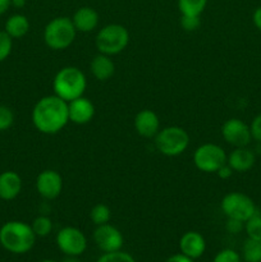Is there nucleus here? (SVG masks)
<instances>
[{
  "mask_svg": "<svg viewBox=\"0 0 261 262\" xmlns=\"http://www.w3.org/2000/svg\"><path fill=\"white\" fill-rule=\"evenodd\" d=\"M255 154L250 148H247V146L235 147L227 158V164L233 169V171H237V173H246L251 170L255 165Z\"/></svg>",
  "mask_w": 261,
  "mask_h": 262,
  "instance_id": "obj_15",
  "label": "nucleus"
},
{
  "mask_svg": "<svg viewBox=\"0 0 261 262\" xmlns=\"http://www.w3.org/2000/svg\"><path fill=\"white\" fill-rule=\"evenodd\" d=\"M245 230L248 238L261 241V215L255 214L245 223Z\"/></svg>",
  "mask_w": 261,
  "mask_h": 262,
  "instance_id": "obj_25",
  "label": "nucleus"
},
{
  "mask_svg": "<svg viewBox=\"0 0 261 262\" xmlns=\"http://www.w3.org/2000/svg\"><path fill=\"white\" fill-rule=\"evenodd\" d=\"M13 49V38L5 31H0V63L10 55Z\"/></svg>",
  "mask_w": 261,
  "mask_h": 262,
  "instance_id": "obj_26",
  "label": "nucleus"
},
{
  "mask_svg": "<svg viewBox=\"0 0 261 262\" xmlns=\"http://www.w3.org/2000/svg\"><path fill=\"white\" fill-rule=\"evenodd\" d=\"M243 258L246 262H261V241L248 238L243 245Z\"/></svg>",
  "mask_w": 261,
  "mask_h": 262,
  "instance_id": "obj_22",
  "label": "nucleus"
},
{
  "mask_svg": "<svg viewBox=\"0 0 261 262\" xmlns=\"http://www.w3.org/2000/svg\"><path fill=\"white\" fill-rule=\"evenodd\" d=\"M36 189L42 199H56L63 189V178L58 171L46 169L41 171L36 178Z\"/></svg>",
  "mask_w": 261,
  "mask_h": 262,
  "instance_id": "obj_11",
  "label": "nucleus"
},
{
  "mask_svg": "<svg viewBox=\"0 0 261 262\" xmlns=\"http://www.w3.org/2000/svg\"><path fill=\"white\" fill-rule=\"evenodd\" d=\"M13 123H14V114H13L12 109L4 106V105H0V132L9 129Z\"/></svg>",
  "mask_w": 261,
  "mask_h": 262,
  "instance_id": "obj_28",
  "label": "nucleus"
},
{
  "mask_svg": "<svg viewBox=\"0 0 261 262\" xmlns=\"http://www.w3.org/2000/svg\"><path fill=\"white\" fill-rule=\"evenodd\" d=\"M56 245L61 252L74 257L84 252L87 247V241L83 233L73 227H66L59 230L56 234Z\"/></svg>",
  "mask_w": 261,
  "mask_h": 262,
  "instance_id": "obj_9",
  "label": "nucleus"
},
{
  "mask_svg": "<svg viewBox=\"0 0 261 262\" xmlns=\"http://www.w3.org/2000/svg\"><path fill=\"white\" fill-rule=\"evenodd\" d=\"M90 69H91L92 76L99 81H107L113 77L115 72V64L114 61L110 59L109 55L99 53L97 55L94 56L90 64Z\"/></svg>",
  "mask_w": 261,
  "mask_h": 262,
  "instance_id": "obj_19",
  "label": "nucleus"
},
{
  "mask_svg": "<svg viewBox=\"0 0 261 262\" xmlns=\"http://www.w3.org/2000/svg\"><path fill=\"white\" fill-rule=\"evenodd\" d=\"M72 22L77 32H92L99 26V13L91 7H82L74 12Z\"/></svg>",
  "mask_w": 261,
  "mask_h": 262,
  "instance_id": "obj_16",
  "label": "nucleus"
},
{
  "mask_svg": "<svg viewBox=\"0 0 261 262\" xmlns=\"http://www.w3.org/2000/svg\"><path fill=\"white\" fill-rule=\"evenodd\" d=\"M22 191V179L15 171L7 170L0 174V199L14 200Z\"/></svg>",
  "mask_w": 261,
  "mask_h": 262,
  "instance_id": "obj_18",
  "label": "nucleus"
},
{
  "mask_svg": "<svg viewBox=\"0 0 261 262\" xmlns=\"http://www.w3.org/2000/svg\"><path fill=\"white\" fill-rule=\"evenodd\" d=\"M12 5V0H0V15L4 14Z\"/></svg>",
  "mask_w": 261,
  "mask_h": 262,
  "instance_id": "obj_36",
  "label": "nucleus"
},
{
  "mask_svg": "<svg viewBox=\"0 0 261 262\" xmlns=\"http://www.w3.org/2000/svg\"><path fill=\"white\" fill-rule=\"evenodd\" d=\"M94 241L100 250L107 252L119 251L123 246V235L115 227L109 223L104 225H99L94 232Z\"/></svg>",
  "mask_w": 261,
  "mask_h": 262,
  "instance_id": "obj_12",
  "label": "nucleus"
},
{
  "mask_svg": "<svg viewBox=\"0 0 261 262\" xmlns=\"http://www.w3.org/2000/svg\"><path fill=\"white\" fill-rule=\"evenodd\" d=\"M222 210L229 219H237L246 223L250 217L257 214V209L251 197L241 192H230L222 200Z\"/></svg>",
  "mask_w": 261,
  "mask_h": 262,
  "instance_id": "obj_7",
  "label": "nucleus"
},
{
  "mask_svg": "<svg viewBox=\"0 0 261 262\" xmlns=\"http://www.w3.org/2000/svg\"><path fill=\"white\" fill-rule=\"evenodd\" d=\"M5 32L12 38H20L30 31L28 18L23 14H13L5 22Z\"/></svg>",
  "mask_w": 261,
  "mask_h": 262,
  "instance_id": "obj_20",
  "label": "nucleus"
},
{
  "mask_svg": "<svg viewBox=\"0 0 261 262\" xmlns=\"http://www.w3.org/2000/svg\"><path fill=\"white\" fill-rule=\"evenodd\" d=\"M245 229V223L241 222V220L237 219H229L228 217V222H227V230L232 234H238L241 233L242 230Z\"/></svg>",
  "mask_w": 261,
  "mask_h": 262,
  "instance_id": "obj_32",
  "label": "nucleus"
},
{
  "mask_svg": "<svg viewBox=\"0 0 261 262\" xmlns=\"http://www.w3.org/2000/svg\"><path fill=\"white\" fill-rule=\"evenodd\" d=\"M77 30L68 17H56L51 19L44 30V41L51 50H66L76 40Z\"/></svg>",
  "mask_w": 261,
  "mask_h": 262,
  "instance_id": "obj_4",
  "label": "nucleus"
},
{
  "mask_svg": "<svg viewBox=\"0 0 261 262\" xmlns=\"http://www.w3.org/2000/svg\"><path fill=\"white\" fill-rule=\"evenodd\" d=\"M31 227H32V230L35 232L36 237H46L53 230V222H51L49 216L41 215V216H37L33 220Z\"/></svg>",
  "mask_w": 261,
  "mask_h": 262,
  "instance_id": "obj_24",
  "label": "nucleus"
},
{
  "mask_svg": "<svg viewBox=\"0 0 261 262\" xmlns=\"http://www.w3.org/2000/svg\"><path fill=\"white\" fill-rule=\"evenodd\" d=\"M36 242L32 227L23 222H8L0 228V243L7 251L17 255L28 252Z\"/></svg>",
  "mask_w": 261,
  "mask_h": 262,
  "instance_id": "obj_2",
  "label": "nucleus"
},
{
  "mask_svg": "<svg viewBox=\"0 0 261 262\" xmlns=\"http://www.w3.org/2000/svg\"><path fill=\"white\" fill-rule=\"evenodd\" d=\"M97 262H136L135 258L125 252L115 251V252H107L102 255Z\"/></svg>",
  "mask_w": 261,
  "mask_h": 262,
  "instance_id": "obj_27",
  "label": "nucleus"
},
{
  "mask_svg": "<svg viewBox=\"0 0 261 262\" xmlns=\"http://www.w3.org/2000/svg\"><path fill=\"white\" fill-rule=\"evenodd\" d=\"M222 136L225 142L234 147H246L252 141L250 125L238 118L228 119L222 125Z\"/></svg>",
  "mask_w": 261,
  "mask_h": 262,
  "instance_id": "obj_10",
  "label": "nucleus"
},
{
  "mask_svg": "<svg viewBox=\"0 0 261 262\" xmlns=\"http://www.w3.org/2000/svg\"><path fill=\"white\" fill-rule=\"evenodd\" d=\"M207 0H178V9L182 15H201Z\"/></svg>",
  "mask_w": 261,
  "mask_h": 262,
  "instance_id": "obj_21",
  "label": "nucleus"
},
{
  "mask_svg": "<svg viewBox=\"0 0 261 262\" xmlns=\"http://www.w3.org/2000/svg\"><path fill=\"white\" fill-rule=\"evenodd\" d=\"M252 22L258 31H261V7L256 8L252 14Z\"/></svg>",
  "mask_w": 261,
  "mask_h": 262,
  "instance_id": "obj_34",
  "label": "nucleus"
},
{
  "mask_svg": "<svg viewBox=\"0 0 261 262\" xmlns=\"http://www.w3.org/2000/svg\"><path fill=\"white\" fill-rule=\"evenodd\" d=\"M69 122L74 124L83 125L92 120L95 115V106L87 97L81 96L68 102Z\"/></svg>",
  "mask_w": 261,
  "mask_h": 262,
  "instance_id": "obj_13",
  "label": "nucleus"
},
{
  "mask_svg": "<svg viewBox=\"0 0 261 262\" xmlns=\"http://www.w3.org/2000/svg\"><path fill=\"white\" fill-rule=\"evenodd\" d=\"M95 43L99 53L109 56L117 55L129 43V32L124 26L118 23L106 25L97 32Z\"/></svg>",
  "mask_w": 261,
  "mask_h": 262,
  "instance_id": "obj_5",
  "label": "nucleus"
},
{
  "mask_svg": "<svg viewBox=\"0 0 261 262\" xmlns=\"http://www.w3.org/2000/svg\"><path fill=\"white\" fill-rule=\"evenodd\" d=\"M64 262H78V261H77L76 258H67V260Z\"/></svg>",
  "mask_w": 261,
  "mask_h": 262,
  "instance_id": "obj_38",
  "label": "nucleus"
},
{
  "mask_svg": "<svg viewBox=\"0 0 261 262\" xmlns=\"http://www.w3.org/2000/svg\"><path fill=\"white\" fill-rule=\"evenodd\" d=\"M179 247L183 255H186L189 258H199L202 256L206 248L204 237L197 232H187L182 235L179 241Z\"/></svg>",
  "mask_w": 261,
  "mask_h": 262,
  "instance_id": "obj_17",
  "label": "nucleus"
},
{
  "mask_svg": "<svg viewBox=\"0 0 261 262\" xmlns=\"http://www.w3.org/2000/svg\"><path fill=\"white\" fill-rule=\"evenodd\" d=\"M41 262H55V261H53V260H45V261H41Z\"/></svg>",
  "mask_w": 261,
  "mask_h": 262,
  "instance_id": "obj_39",
  "label": "nucleus"
},
{
  "mask_svg": "<svg viewBox=\"0 0 261 262\" xmlns=\"http://www.w3.org/2000/svg\"><path fill=\"white\" fill-rule=\"evenodd\" d=\"M214 262H241V258L235 251L223 250L215 256Z\"/></svg>",
  "mask_w": 261,
  "mask_h": 262,
  "instance_id": "obj_30",
  "label": "nucleus"
},
{
  "mask_svg": "<svg viewBox=\"0 0 261 262\" xmlns=\"http://www.w3.org/2000/svg\"><path fill=\"white\" fill-rule=\"evenodd\" d=\"M69 122L68 102L56 95L38 100L32 110V123L44 135L59 133Z\"/></svg>",
  "mask_w": 261,
  "mask_h": 262,
  "instance_id": "obj_1",
  "label": "nucleus"
},
{
  "mask_svg": "<svg viewBox=\"0 0 261 262\" xmlns=\"http://www.w3.org/2000/svg\"><path fill=\"white\" fill-rule=\"evenodd\" d=\"M154 138L156 150L169 158L183 154L189 145V136L187 130L177 125L163 128Z\"/></svg>",
  "mask_w": 261,
  "mask_h": 262,
  "instance_id": "obj_6",
  "label": "nucleus"
},
{
  "mask_svg": "<svg viewBox=\"0 0 261 262\" xmlns=\"http://www.w3.org/2000/svg\"><path fill=\"white\" fill-rule=\"evenodd\" d=\"M135 129L141 137H155L160 130V119L158 114L150 109H143L138 112L135 117Z\"/></svg>",
  "mask_w": 261,
  "mask_h": 262,
  "instance_id": "obj_14",
  "label": "nucleus"
},
{
  "mask_svg": "<svg viewBox=\"0 0 261 262\" xmlns=\"http://www.w3.org/2000/svg\"><path fill=\"white\" fill-rule=\"evenodd\" d=\"M165 262H193V260L187 257L183 253H178V255H173L168 258Z\"/></svg>",
  "mask_w": 261,
  "mask_h": 262,
  "instance_id": "obj_35",
  "label": "nucleus"
},
{
  "mask_svg": "<svg viewBox=\"0 0 261 262\" xmlns=\"http://www.w3.org/2000/svg\"><path fill=\"white\" fill-rule=\"evenodd\" d=\"M181 26L184 31L192 32V31H196L200 28L201 18H200V15H182Z\"/></svg>",
  "mask_w": 261,
  "mask_h": 262,
  "instance_id": "obj_29",
  "label": "nucleus"
},
{
  "mask_svg": "<svg viewBox=\"0 0 261 262\" xmlns=\"http://www.w3.org/2000/svg\"><path fill=\"white\" fill-rule=\"evenodd\" d=\"M12 5L15 8H23L26 5V0H12Z\"/></svg>",
  "mask_w": 261,
  "mask_h": 262,
  "instance_id": "obj_37",
  "label": "nucleus"
},
{
  "mask_svg": "<svg viewBox=\"0 0 261 262\" xmlns=\"http://www.w3.org/2000/svg\"><path fill=\"white\" fill-rule=\"evenodd\" d=\"M251 129V136H252V140L257 141L261 143V114L256 115L253 118V120L250 124Z\"/></svg>",
  "mask_w": 261,
  "mask_h": 262,
  "instance_id": "obj_31",
  "label": "nucleus"
},
{
  "mask_svg": "<svg viewBox=\"0 0 261 262\" xmlns=\"http://www.w3.org/2000/svg\"><path fill=\"white\" fill-rule=\"evenodd\" d=\"M228 155L224 148L215 143H204L193 152V164L200 171L216 173L223 165L227 164Z\"/></svg>",
  "mask_w": 261,
  "mask_h": 262,
  "instance_id": "obj_8",
  "label": "nucleus"
},
{
  "mask_svg": "<svg viewBox=\"0 0 261 262\" xmlns=\"http://www.w3.org/2000/svg\"><path fill=\"white\" fill-rule=\"evenodd\" d=\"M90 217H91L92 223L95 225H104L107 224L112 219V211H110L109 206L105 204H97L90 211Z\"/></svg>",
  "mask_w": 261,
  "mask_h": 262,
  "instance_id": "obj_23",
  "label": "nucleus"
},
{
  "mask_svg": "<svg viewBox=\"0 0 261 262\" xmlns=\"http://www.w3.org/2000/svg\"><path fill=\"white\" fill-rule=\"evenodd\" d=\"M87 79L83 72L77 67H64L55 74L53 81L54 95L69 102L83 96Z\"/></svg>",
  "mask_w": 261,
  "mask_h": 262,
  "instance_id": "obj_3",
  "label": "nucleus"
},
{
  "mask_svg": "<svg viewBox=\"0 0 261 262\" xmlns=\"http://www.w3.org/2000/svg\"><path fill=\"white\" fill-rule=\"evenodd\" d=\"M216 174H217V177H219V178L228 179V178H230V177H232L233 169L230 168V166L228 165V164H225V165H223L222 168H220L219 170L216 171Z\"/></svg>",
  "mask_w": 261,
  "mask_h": 262,
  "instance_id": "obj_33",
  "label": "nucleus"
}]
</instances>
